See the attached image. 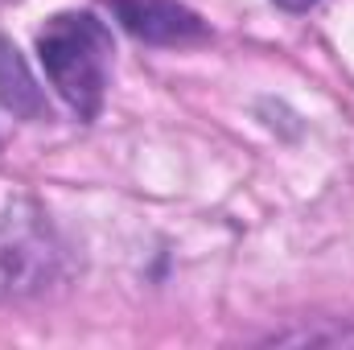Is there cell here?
Returning a JSON list of instances; mask_svg holds the SVG:
<instances>
[{"label":"cell","instance_id":"4","mask_svg":"<svg viewBox=\"0 0 354 350\" xmlns=\"http://www.w3.org/2000/svg\"><path fill=\"white\" fill-rule=\"evenodd\" d=\"M280 8H292V12H301V8H309V4H317V0H276Z\"/></svg>","mask_w":354,"mask_h":350},{"label":"cell","instance_id":"2","mask_svg":"<svg viewBox=\"0 0 354 350\" xmlns=\"http://www.w3.org/2000/svg\"><path fill=\"white\" fill-rule=\"evenodd\" d=\"M111 12L132 37L153 42V46H185V42L206 37L202 17L174 0H111Z\"/></svg>","mask_w":354,"mask_h":350},{"label":"cell","instance_id":"3","mask_svg":"<svg viewBox=\"0 0 354 350\" xmlns=\"http://www.w3.org/2000/svg\"><path fill=\"white\" fill-rule=\"evenodd\" d=\"M0 103L21 120H50L46 95L33 83V75H29L25 58L17 54V46H8V42H0Z\"/></svg>","mask_w":354,"mask_h":350},{"label":"cell","instance_id":"1","mask_svg":"<svg viewBox=\"0 0 354 350\" xmlns=\"http://www.w3.org/2000/svg\"><path fill=\"white\" fill-rule=\"evenodd\" d=\"M37 54L58 95L91 120L103 107L111 71V33L91 12H62L37 33Z\"/></svg>","mask_w":354,"mask_h":350}]
</instances>
